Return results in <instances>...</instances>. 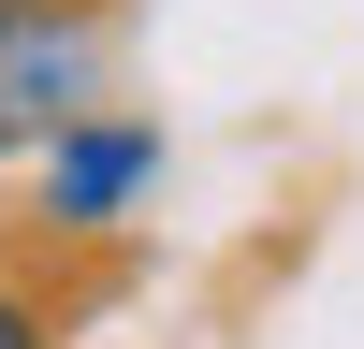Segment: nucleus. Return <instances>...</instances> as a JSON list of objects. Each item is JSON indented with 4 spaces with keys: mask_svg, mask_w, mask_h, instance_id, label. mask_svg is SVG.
<instances>
[{
    "mask_svg": "<svg viewBox=\"0 0 364 349\" xmlns=\"http://www.w3.org/2000/svg\"><path fill=\"white\" fill-rule=\"evenodd\" d=\"M87 87V15L73 0H0V145H58Z\"/></svg>",
    "mask_w": 364,
    "mask_h": 349,
    "instance_id": "nucleus-1",
    "label": "nucleus"
},
{
    "mask_svg": "<svg viewBox=\"0 0 364 349\" xmlns=\"http://www.w3.org/2000/svg\"><path fill=\"white\" fill-rule=\"evenodd\" d=\"M146 174H161V145H146V131H58V160H44V204H58V218H117Z\"/></svg>",
    "mask_w": 364,
    "mask_h": 349,
    "instance_id": "nucleus-2",
    "label": "nucleus"
},
{
    "mask_svg": "<svg viewBox=\"0 0 364 349\" xmlns=\"http://www.w3.org/2000/svg\"><path fill=\"white\" fill-rule=\"evenodd\" d=\"M0 349H44V320H29V306H15V291H0Z\"/></svg>",
    "mask_w": 364,
    "mask_h": 349,
    "instance_id": "nucleus-3",
    "label": "nucleus"
}]
</instances>
